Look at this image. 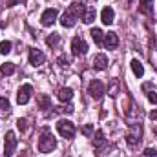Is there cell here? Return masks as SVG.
Instances as JSON below:
<instances>
[{"label": "cell", "mask_w": 157, "mask_h": 157, "mask_svg": "<svg viewBox=\"0 0 157 157\" xmlns=\"http://www.w3.org/2000/svg\"><path fill=\"white\" fill-rule=\"evenodd\" d=\"M84 11H86V6H84V2H73L64 13H62V17H60V24H62V28H73L75 26V22L78 20V17L82 18V15H84Z\"/></svg>", "instance_id": "obj_1"}, {"label": "cell", "mask_w": 157, "mask_h": 157, "mask_svg": "<svg viewBox=\"0 0 157 157\" xmlns=\"http://www.w3.org/2000/svg\"><path fill=\"white\" fill-rule=\"evenodd\" d=\"M57 148V139L55 135L48 130V128H42L40 132V137H39V152L42 154H49Z\"/></svg>", "instance_id": "obj_2"}, {"label": "cell", "mask_w": 157, "mask_h": 157, "mask_svg": "<svg viewBox=\"0 0 157 157\" xmlns=\"http://www.w3.org/2000/svg\"><path fill=\"white\" fill-rule=\"evenodd\" d=\"M141 141H143V128H141V124H132L130 130H128V133H126L128 146L130 148H137L141 144Z\"/></svg>", "instance_id": "obj_3"}, {"label": "cell", "mask_w": 157, "mask_h": 157, "mask_svg": "<svg viewBox=\"0 0 157 157\" xmlns=\"http://www.w3.org/2000/svg\"><path fill=\"white\" fill-rule=\"evenodd\" d=\"M57 132H59L62 137H66V139H73V137H75V126H73V122L68 121V119H60V121L57 122Z\"/></svg>", "instance_id": "obj_4"}, {"label": "cell", "mask_w": 157, "mask_h": 157, "mask_svg": "<svg viewBox=\"0 0 157 157\" xmlns=\"http://www.w3.org/2000/svg\"><path fill=\"white\" fill-rule=\"evenodd\" d=\"M17 144H18V141H17L15 132H7L6 139H4V157H13L15 150H17Z\"/></svg>", "instance_id": "obj_5"}, {"label": "cell", "mask_w": 157, "mask_h": 157, "mask_svg": "<svg viewBox=\"0 0 157 157\" xmlns=\"http://www.w3.org/2000/svg\"><path fill=\"white\" fill-rule=\"evenodd\" d=\"M88 93H90V95H91L95 101L102 99V95H104V84H102L101 80L93 78V80L90 82V86H88Z\"/></svg>", "instance_id": "obj_6"}, {"label": "cell", "mask_w": 157, "mask_h": 157, "mask_svg": "<svg viewBox=\"0 0 157 157\" xmlns=\"http://www.w3.org/2000/svg\"><path fill=\"white\" fill-rule=\"evenodd\" d=\"M71 53H73L75 57H82V55L88 53V44L84 42V39L75 37V39L71 40Z\"/></svg>", "instance_id": "obj_7"}, {"label": "cell", "mask_w": 157, "mask_h": 157, "mask_svg": "<svg viewBox=\"0 0 157 157\" xmlns=\"http://www.w3.org/2000/svg\"><path fill=\"white\" fill-rule=\"evenodd\" d=\"M31 93H33L31 84L20 86V90H18V93H17V102H18V104H28L29 99H31Z\"/></svg>", "instance_id": "obj_8"}, {"label": "cell", "mask_w": 157, "mask_h": 157, "mask_svg": "<svg viewBox=\"0 0 157 157\" xmlns=\"http://www.w3.org/2000/svg\"><path fill=\"white\" fill-rule=\"evenodd\" d=\"M57 17H59V11H57L55 7L46 9V11L42 13V17H40V24H42V26H51V24H55Z\"/></svg>", "instance_id": "obj_9"}, {"label": "cell", "mask_w": 157, "mask_h": 157, "mask_svg": "<svg viewBox=\"0 0 157 157\" xmlns=\"http://www.w3.org/2000/svg\"><path fill=\"white\" fill-rule=\"evenodd\" d=\"M44 60H46V55L40 51V49H37V48H31L29 49V64L31 66H40V64H44Z\"/></svg>", "instance_id": "obj_10"}, {"label": "cell", "mask_w": 157, "mask_h": 157, "mask_svg": "<svg viewBox=\"0 0 157 157\" xmlns=\"http://www.w3.org/2000/svg\"><path fill=\"white\" fill-rule=\"evenodd\" d=\"M101 20H102V24H106V26L113 24V22H115V11H113L110 6H106V7L101 11Z\"/></svg>", "instance_id": "obj_11"}, {"label": "cell", "mask_w": 157, "mask_h": 157, "mask_svg": "<svg viewBox=\"0 0 157 157\" xmlns=\"http://www.w3.org/2000/svg\"><path fill=\"white\" fill-rule=\"evenodd\" d=\"M104 46H106V49H115V48L119 46L117 33H113V31L104 33Z\"/></svg>", "instance_id": "obj_12"}, {"label": "cell", "mask_w": 157, "mask_h": 157, "mask_svg": "<svg viewBox=\"0 0 157 157\" xmlns=\"http://www.w3.org/2000/svg\"><path fill=\"white\" fill-rule=\"evenodd\" d=\"M93 68L95 70H106L108 68V57L104 53H99L93 57Z\"/></svg>", "instance_id": "obj_13"}, {"label": "cell", "mask_w": 157, "mask_h": 157, "mask_svg": "<svg viewBox=\"0 0 157 157\" xmlns=\"http://www.w3.org/2000/svg\"><path fill=\"white\" fill-rule=\"evenodd\" d=\"M143 90L146 91V97H148V101H150L152 104H157V90L154 88V84H150V82H144V84H143Z\"/></svg>", "instance_id": "obj_14"}, {"label": "cell", "mask_w": 157, "mask_h": 157, "mask_svg": "<svg viewBox=\"0 0 157 157\" xmlns=\"http://www.w3.org/2000/svg\"><path fill=\"white\" fill-rule=\"evenodd\" d=\"M139 11L143 15H154V0H139Z\"/></svg>", "instance_id": "obj_15"}, {"label": "cell", "mask_w": 157, "mask_h": 157, "mask_svg": "<svg viewBox=\"0 0 157 157\" xmlns=\"http://www.w3.org/2000/svg\"><path fill=\"white\" fill-rule=\"evenodd\" d=\"M104 144H106V137H104V133L101 130H97L95 132V137H93V146L97 150H101V148H104Z\"/></svg>", "instance_id": "obj_16"}, {"label": "cell", "mask_w": 157, "mask_h": 157, "mask_svg": "<svg viewBox=\"0 0 157 157\" xmlns=\"http://www.w3.org/2000/svg\"><path fill=\"white\" fill-rule=\"evenodd\" d=\"M90 35H91V39H93V42H95L97 46H102V44H104V33H102V29L93 28V29L90 31Z\"/></svg>", "instance_id": "obj_17"}, {"label": "cell", "mask_w": 157, "mask_h": 157, "mask_svg": "<svg viewBox=\"0 0 157 157\" xmlns=\"http://www.w3.org/2000/svg\"><path fill=\"white\" fill-rule=\"evenodd\" d=\"M59 99H60L62 102H70V101L73 99V90H71V88H60Z\"/></svg>", "instance_id": "obj_18"}, {"label": "cell", "mask_w": 157, "mask_h": 157, "mask_svg": "<svg viewBox=\"0 0 157 157\" xmlns=\"http://www.w3.org/2000/svg\"><path fill=\"white\" fill-rule=\"evenodd\" d=\"M95 7H86V11H84V15H82V22L84 24H91L93 20H95Z\"/></svg>", "instance_id": "obj_19"}, {"label": "cell", "mask_w": 157, "mask_h": 157, "mask_svg": "<svg viewBox=\"0 0 157 157\" xmlns=\"http://www.w3.org/2000/svg\"><path fill=\"white\" fill-rule=\"evenodd\" d=\"M132 71H133L137 77H143V75H144V68H143V64H141L137 59L132 60Z\"/></svg>", "instance_id": "obj_20"}, {"label": "cell", "mask_w": 157, "mask_h": 157, "mask_svg": "<svg viewBox=\"0 0 157 157\" xmlns=\"http://www.w3.org/2000/svg\"><path fill=\"white\" fill-rule=\"evenodd\" d=\"M15 70H17V68H15V64H13V62H4V64L0 66V71H2L4 75H13V73H15Z\"/></svg>", "instance_id": "obj_21"}, {"label": "cell", "mask_w": 157, "mask_h": 157, "mask_svg": "<svg viewBox=\"0 0 157 157\" xmlns=\"http://www.w3.org/2000/svg\"><path fill=\"white\" fill-rule=\"evenodd\" d=\"M59 42H60V35H59V33H51V35L46 39V44H48L49 48H57Z\"/></svg>", "instance_id": "obj_22"}, {"label": "cell", "mask_w": 157, "mask_h": 157, "mask_svg": "<svg viewBox=\"0 0 157 157\" xmlns=\"http://www.w3.org/2000/svg\"><path fill=\"white\" fill-rule=\"evenodd\" d=\"M11 48H13V44H11L9 40L0 42V53H2V55H9V53H11Z\"/></svg>", "instance_id": "obj_23"}, {"label": "cell", "mask_w": 157, "mask_h": 157, "mask_svg": "<svg viewBox=\"0 0 157 157\" xmlns=\"http://www.w3.org/2000/svg\"><path fill=\"white\" fill-rule=\"evenodd\" d=\"M80 132H82L84 137H91V135H93V124H84V126L80 128Z\"/></svg>", "instance_id": "obj_24"}, {"label": "cell", "mask_w": 157, "mask_h": 157, "mask_svg": "<svg viewBox=\"0 0 157 157\" xmlns=\"http://www.w3.org/2000/svg\"><path fill=\"white\" fill-rule=\"evenodd\" d=\"M9 108H11V106H9V101H7L6 97H0V112H6V113H7Z\"/></svg>", "instance_id": "obj_25"}, {"label": "cell", "mask_w": 157, "mask_h": 157, "mask_svg": "<svg viewBox=\"0 0 157 157\" xmlns=\"http://www.w3.org/2000/svg\"><path fill=\"white\" fill-rule=\"evenodd\" d=\"M40 108H42V110L51 108V101H49V97H40Z\"/></svg>", "instance_id": "obj_26"}, {"label": "cell", "mask_w": 157, "mask_h": 157, "mask_svg": "<svg viewBox=\"0 0 157 157\" xmlns=\"http://www.w3.org/2000/svg\"><path fill=\"white\" fill-rule=\"evenodd\" d=\"M57 62H59V66H60V68H64V66H68V64H70V59H68L66 55H60V57L57 59Z\"/></svg>", "instance_id": "obj_27"}, {"label": "cell", "mask_w": 157, "mask_h": 157, "mask_svg": "<svg viewBox=\"0 0 157 157\" xmlns=\"http://www.w3.org/2000/svg\"><path fill=\"white\" fill-rule=\"evenodd\" d=\"M17 126H18L20 132H26V130H28V121H26V119H18V121H17Z\"/></svg>", "instance_id": "obj_28"}, {"label": "cell", "mask_w": 157, "mask_h": 157, "mask_svg": "<svg viewBox=\"0 0 157 157\" xmlns=\"http://www.w3.org/2000/svg\"><path fill=\"white\" fill-rule=\"evenodd\" d=\"M143 157H157V150L155 148H146L143 152Z\"/></svg>", "instance_id": "obj_29"}, {"label": "cell", "mask_w": 157, "mask_h": 157, "mask_svg": "<svg viewBox=\"0 0 157 157\" xmlns=\"http://www.w3.org/2000/svg\"><path fill=\"white\" fill-rule=\"evenodd\" d=\"M150 117L154 119V121H157V110H154V112H152V113H150Z\"/></svg>", "instance_id": "obj_30"}, {"label": "cell", "mask_w": 157, "mask_h": 157, "mask_svg": "<svg viewBox=\"0 0 157 157\" xmlns=\"http://www.w3.org/2000/svg\"><path fill=\"white\" fill-rule=\"evenodd\" d=\"M154 48L157 49V37H155V42H154Z\"/></svg>", "instance_id": "obj_31"}, {"label": "cell", "mask_w": 157, "mask_h": 157, "mask_svg": "<svg viewBox=\"0 0 157 157\" xmlns=\"http://www.w3.org/2000/svg\"><path fill=\"white\" fill-rule=\"evenodd\" d=\"M154 132H155V135H157V126H155V130H154Z\"/></svg>", "instance_id": "obj_32"}]
</instances>
